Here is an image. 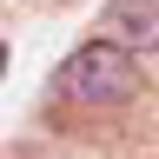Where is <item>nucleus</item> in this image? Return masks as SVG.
I'll use <instances>...</instances> for the list:
<instances>
[{"instance_id": "2", "label": "nucleus", "mask_w": 159, "mask_h": 159, "mask_svg": "<svg viewBox=\"0 0 159 159\" xmlns=\"http://www.w3.org/2000/svg\"><path fill=\"white\" fill-rule=\"evenodd\" d=\"M99 40L126 53H152L159 47V0H106L99 7Z\"/></svg>"}, {"instance_id": "1", "label": "nucleus", "mask_w": 159, "mask_h": 159, "mask_svg": "<svg viewBox=\"0 0 159 159\" xmlns=\"http://www.w3.org/2000/svg\"><path fill=\"white\" fill-rule=\"evenodd\" d=\"M53 86H60V99H80V106H113V99L139 93V60L113 40H86L60 60Z\"/></svg>"}]
</instances>
